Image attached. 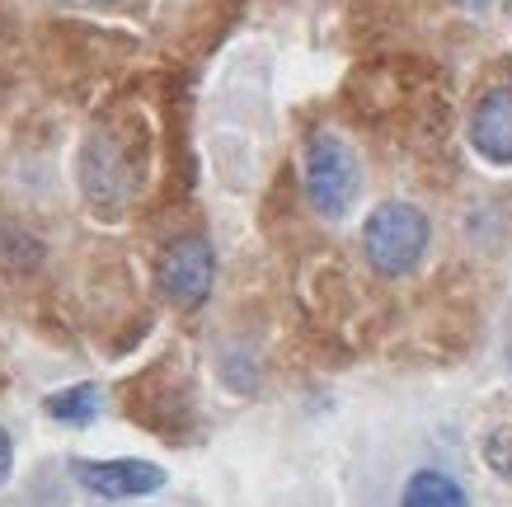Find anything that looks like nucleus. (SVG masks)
<instances>
[{
  "label": "nucleus",
  "instance_id": "10",
  "mask_svg": "<svg viewBox=\"0 0 512 507\" xmlns=\"http://www.w3.org/2000/svg\"><path fill=\"white\" fill-rule=\"evenodd\" d=\"M456 5H466V10H484L489 0H456Z\"/></svg>",
  "mask_w": 512,
  "mask_h": 507
},
{
  "label": "nucleus",
  "instance_id": "2",
  "mask_svg": "<svg viewBox=\"0 0 512 507\" xmlns=\"http://www.w3.org/2000/svg\"><path fill=\"white\" fill-rule=\"evenodd\" d=\"M362 188V165L339 137H315L306 151V193L320 216H348Z\"/></svg>",
  "mask_w": 512,
  "mask_h": 507
},
{
  "label": "nucleus",
  "instance_id": "5",
  "mask_svg": "<svg viewBox=\"0 0 512 507\" xmlns=\"http://www.w3.org/2000/svg\"><path fill=\"white\" fill-rule=\"evenodd\" d=\"M470 141L494 165H512V90L484 94L475 118H470Z\"/></svg>",
  "mask_w": 512,
  "mask_h": 507
},
{
  "label": "nucleus",
  "instance_id": "8",
  "mask_svg": "<svg viewBox=\"0 0 512 507\" xmlns=\"http://www.w3.org/2000/svg\"><path fill=\"white\" fill-rule=\"evenodd\" d=\"M484 461H489V470H494L498 479H508L512 484V423H503V428L489 432V442H484Z\"/></svg>",
  "mask_w": 512,
  "mask_h": 507
},
{
  "label": "nucleus",
  "instance_id": "6",
  "mask_svg": "<svg viewBox=\"0 0 512 507\" xmlns=\"http://www.w3.org/2000/svg\"><path fill=\"white\" fill-rule=\"evenodd\" d=\"M400 507H470V498H466V489L451 475H442V470H419V475L404 484Z\"/></svg>",
  "mask_w": 512,
  "mask_h": 507
},
{
  "label": "nucleus",
  "instance_id": "9",
  "mask_svg": "<svg viewBox=\"0 0 512 507\" xmlns=\"http://www.w3.org/2000/svg\"><path fill=\"white\" fill-rule=\"evenodd\" d=\"M10 465H15V446H10L5 428H0V484H5V475H10Z\"/></svg>",
  "mask_w": 512,
  "mask_h": 507
},
{
  "label": "nucleus",
  "instance_id": "7",
  "mask_svg": "<svg viewBox=\"0 0 512 507\" xmlns=\"http://www.w3.org/2000/svg\"><path fill=\"white\" fill-rule=\"evenodd\" d=\"M94 409H99V390L94 385H71V390L47 395V414L62 418V423H90Z\"/></svg>",
  "mask_w": 512,
  "mask_h": 507
},
{
  "label": "nucleus",
  "instance_id": "3",
  "mask_svg": "<svg viewBox=\"0 0 512 507\" xmlns=\"http://www.w3.org/2000/svg\"><path fill=\"white\" fill-rule=\"evenodd\" d=\"M212 277H217V259H212V245L202 235H188V240H174L160 259V287L174 306H202L207 292H212Z\"/></svg>",
  "mask_w": 512,
  "mask_h": 507
},
{
  "label": "nucleus",
  "instance_id": "11",
  "mask_svg": "<svg viewBox=\"0 0 512 507\" xmlns=\"http://www.w3.org/2000/svg\"><path fill=\"white\" fill-rule=\"evenodd\" d=\"M508 10H512V0H508Z\"/></svg>",
  "mask_w": 512,
  "mask_h": 507
},
{
  "label": "nucleus",
  "instance_id": "1",
  "mask_svg": "<svg viewBox=\"0 0 512 507\" xmlns=\"http://www.w3.org/2000/svg\"><path fill=\"white\" fill-rule=\"evenodd\" d=\"M428 249V216L414 202H386L362 226V254L381 277H404Z\"/></svg>",
  "mask_w": 512,
  "mask_h": 507
},
{
  "label": "nucleus",
  "instance_id": "4",
  "mask_svg": "<svg viewBox=\"0 0 512 507\" xmlns=\"http://www.w3.org/2000/svg\"><path fill=\"white\" fill-rule=\"evenodd\" d=\"M71 475L99 498H146L165 484V470L151 461H76Z\"/></svg>",
  "mask_w": 512,
  "mask_h": 507
}]
</instances>
